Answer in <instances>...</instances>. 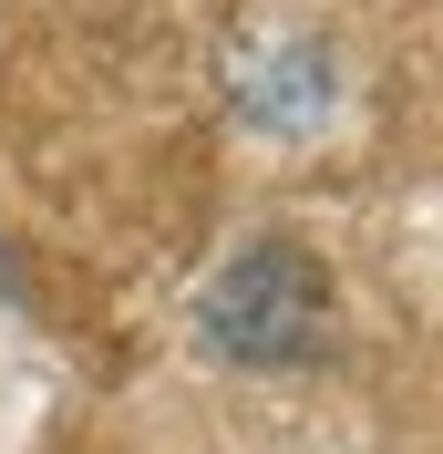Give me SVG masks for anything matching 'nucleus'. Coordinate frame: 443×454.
Wrapping results in <instances>:
<instances>
[{"mask_svg":"<svg viewBox=\"0 0 443 454\" xmlns=\"http://www.w3.org/2000/svg\"><path fill=\"white\" fill-rule=\"evenodd\" d=\"M196 331L237 372H299L330 340V269L299 238H248L217 279L196 289Z\"/></svg>","mask_w":443,"mask_h":454,"instance_id":"nucleus-1","label":"nucleus"},{"mask_svg":"<svg viewBox=\"0 0 443 454\" xmlns=\"http://www.w3.org/2000/svg\"><path fill=\"white\" fill-rule=\"evenodd\" d=\"M330 104H340V83H330V52L320 42H278V52H258L237 73V114H248L258 135H320Z\"/></svg>","mask_w":443,"mask_h":454,"instance_id":"nucleus-2","label":"nucleus"}]
</instances>
